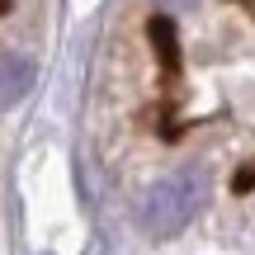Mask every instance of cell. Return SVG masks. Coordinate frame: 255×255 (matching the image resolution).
Returning <instances> with one entry per match:
<instances>
[{"instance_id": "3", "label": "cell", "mask_w": 255, "mask_h": 255, "mask_svg": "<svg viewBox=\"0 0 255 255\" xmlns=\"http://www.w3.org/2000/svg\"><path fill=\"white\" fill-rule=\"evenodd\" d=\"M151 43H156V52H161L165 71H175V62H180V52H175V33H170V24H151Z\"/></svg>"}, {"instance_id": "2", "label": "cell", "mask_w": 255, "mask_h": 255, "mask_svg": "<svg viewBox=\"0 0 255 255\" xmlns=\"http://www.w3.org/2000/svg\"><path fill=\"white\" fill-rule=\"evenodd\" d=\"M28 90H33V66L14 52H0V109L19 104Z\"/></svg>"}, {"instance_id": "1", "label": "cell", "mask_w": 255, "mask_h": 255, "mask_svg": "<svg viewBox=\"0 0 255 255\" xmlns=\"http://www.w3.org/2000/svg\"><path fill=\"white\" fill-rule=\"evenodd\" d=\"M203 194H208V180H203V170H194V165L156 180L151 189H146V199H142V227L151 232V237H175V232H184V222H194V213H199Z\"/></svg>"}, {"instance_id": "4", "label": "cell", "mask_w": 255, "mask_h": 255, "mask_svg": "<svg viewBox=\"0 0 255 255\" xmlns=\"http://www.w3.org/2000/svg\"><path fill=\"white\" fill-rule=\"evenodd\" d=\"M161 5H189V0H161Z\"/></svg>"}]
</instances>
